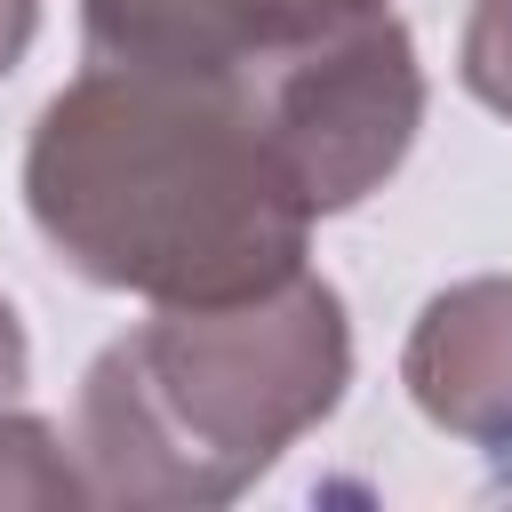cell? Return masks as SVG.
I'll list each match as a JSON object with an SVG mask.
<instances>
[{"label":"cell","instance_id":"1","mask_svg":"<svg viewBox=\"0 0 512 512\" xmlns=\"http://www.w3.org/2000/svg\"><path fill=\"white\" fill-rule=\"evenodd\" d=\"M24 208L80 280L144 304L264 296L312 240L248 72L88 64L32 120Z\"/></svg>","mask_w":512,"mask_h":512},{"label":"cell","instance_id":"2","mask_svg":"<svg viewBox=\"0 0 512 512\" xmlns=\"http://www.w3.org/2000/svg\"><path fill=\"white\" fill-rule=\"evenodd\" d=\"M344 384L352 328L320 272L232 304H160L88 360L72 456L96 504H232Z\"/></svg>","mask_w":512,"mask_h":512},{"label":"cell","instance_id":"3","mask_svg":"<svg viewBox=\"0 0 512 512\" xmlns=\"http://www.w3.org/2000/svg\"><path fill=\"white\" fill-rule=\"evenodd\" d=\"M248 88H256L264 128H272L288 176L304 184L312 216L368 200L408 160V144L424 128L416 40L392 8L248 64Z\"/></svg>","mask_w":512,"mask_h":512},{"label":"cell","instance_id":"4","mask_svg":"<svg viewBox=\"0 0 512 512\" xmlns=\"http://www.w3.org/2000/svg\"><path fill=\"white\" fill-rule=\"evenodd\" d=\"M400 376L440 432L512 464V272L440 288L408 328Z\"/></svg>","mask_w":512,"mask_h":512},{"label":"cell","instance_id":"5","mask_svg":"<svg viewBox=\"0 0 512 512\" xmlns=\"http://www.w3.org/2000/svg\"><path fill=\"white\" fill-rule=\"evenodd\" d=\"M96 64L152 72H248L312 40L304 0H80Z\"/></svg>","mask_w":512,"mask_h":512},{"label":"cell","instance_id":"6","mask_svg":"<svg viewBox=\"0 0 512 512\" xmlns=\"http://www.w3.org/2000/svg\"><path fill=\"white\" fill-rule=\"evenodd\" d=\"M72 440H56L32 408H0V504H96L80 456H64Z\"/></svg>","mask_w":512,"mask_h":512},{"label":"cell","instance_id":"7","mask_svg":"<svg viewBox=\"0 0 512 512\" xmlns=\"http://www.w3.org/2000/svg\"><path fill=\"white\" fill-rule=\"evenodd\" d=\"M456 72H464V88H472L496 120H512V0H472Z\"/></svg>","mask_w":512,"mask_h":512},{"label":"cell","instance_id":"8","mask_svg":"<svg viewBox=\"0 0 512 512\" xmlns=\"http://www.w3.org/2000/svg\"><path fill=\"white\" fill-rule=\"evenodd\" d=\"M24 376H32V344H24L16 304L0 296V408H24Z\"/></svg>","mask_w":512,"mask_h":512},{"label":"cell","instance_id":"9","mask_svg":"<svg viewBox=\"0 0 512 512\" xmlns=\"http://www.w3.org/2000/svg\"><path fill=\"white\" fill-rule=\"evenodd\" d=\"M32 32H40V0H0V80L24 64Z\"/></svg>","mask_w":512,"mask_h":512}]
</instances>
